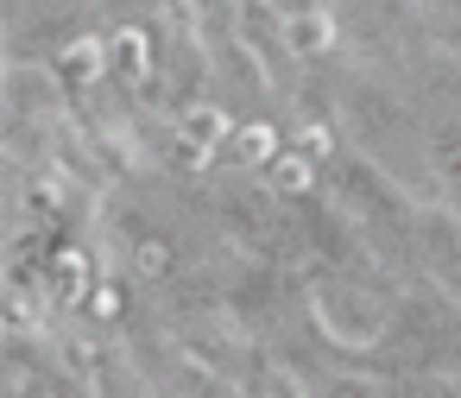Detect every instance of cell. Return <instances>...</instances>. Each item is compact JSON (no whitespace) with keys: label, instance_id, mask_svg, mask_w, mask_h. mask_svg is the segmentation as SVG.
I'll list each match as a JSON object with an SVG mask.
<instances>
[{"label":"cell","instance_id":"cell-1","mask_svg":"<svg viewBox=\"0 0 461 398\" xmlns=\"http://www.w3.org/2000/svg\"><path fill=\"white\" fill-rule=\"evenodd\" d=\"M240 146H247V158H266V152H272V133H247Z\"/></svg>","mask_w":461,"mask_h":398}]
</instances>
